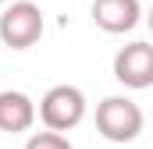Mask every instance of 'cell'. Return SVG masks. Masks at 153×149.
Here are the masks:
<instances>
[{"label": "cell", "mask_w": 153, "mask_h": 149, "mask_svg": "<svg viewBox=\"0 0 153 149\" xmlns=\"http://www.w3.org/2000/svg\"><path fill=\"white\" fill-rule=\"evenodd\" d=\"M143 124H146L143 107L128 96H107L96 103V131L107 142H117V146L135 142L143 135Z\"/></svg>", "instance_id": "cell-1"}, {"label": "cell", "mask_w": 153, "mask_h": 149, "mask_svg": "<svg viewBox=\"0 0 153 149\" xmlns=\"http://www.w3.org/2000/svg\"><path fill=\"white\" fill-rule=\"evenodd\" d=\"M39 121L53 131H71L85 121V92L78 85H50L39 100Z\"/></svg>", "instance_id": "cell-2"}, {"label": "cell", "mask_w": 153, "mask_h": 149, "mask_svg": "<svg viewBox=\"0 0 153 149\" xmlns=\"http://www.w3.org/2000/svg\"><path fill=\"white\" fill-rule=\"evenodd\" d=\"M43 11L32 0H14L11 7L0 11V43L11 50H29L43 39Z\"/></svg>", "instance_id": "cell-3"}, {"label": "cell", "mask_w": 153, "mask_h": 149, "mask_svg": "<svg viewBox=\"0 0 153 149\" xmlns=\"http://www.w3.org/2000/svg\"><path fill=\"white\" fill-rule=\"evenodd\" d=\"M114 78L125 89H150L153 85V43H128L114 53Z\"/></svg>", "instance_id": "cell-4"}, {"label": "cell", "mask_w": 153, "mask_h": 149, "mask_svg": "<svg viewBox=\"0 0 153 149\" xmlns=\"http://www.w3.org/2000/svg\"><path fill=\"white\" fill-rule=\"evenodd\" d=\"M93 21L107 36H125L143 21V4L139 0H93Z\"/></svg>", "instance_id": "cell-5"}, {"label": "cell", "mask_w": 153, "mask_h": 149, "mask_svg": "<svg viewBox=\"0 0 153 149\" xmlns=\"http://www.w3.org/2000/svg\"><path fill=\"white\" fill-rule=\"evenodd\" d=\"M39 107L32 103V96L18 92V89H4L0 92V131L7 135H22L36 124Z\"/></svg>", "instance_id": "cell-6"}, {"label": "cell", "mask_w": 153, "mask_h": 149, "mask_svg": "<svg viewBox=\"0 0 153 149\" xmlns=\"http://www.w3.org/2000/svg\"><path fill=\"white\" fill-rule=\"evenodd\" d=\"M25 149H75V146L68 142V135H64V131L46 128V131H32V135L25 139Z\"/></svg>", "instance_id": "cell-7"}, {"label": "cell", "mask_w": 153, "mask_h": 149, "mask_svg": "<svg viewBox=\"0 0 153 149\" xmlns=\"http://www.w3.org/2000/svg\"><path fill=\"white\" fill-rule=\"evenodd\" d=\"M146 25H150V32H153V7H150V14H146Z\"/></svg>", "instance_id": "cell-8"}, {"label": "cell", "mask_w": 153, "mask_h": 149, "mask_svg": "<svg viewBox=\"0 0 153 149\" xmlns=\"http://www.w3.org/2000/svg\"><path fill=\"white\" fill-rule=\"evenodd\" d=\"M0 7H4V0H0Z\"/></svg>", "instance_id": "cell-9"}]
</instances>
